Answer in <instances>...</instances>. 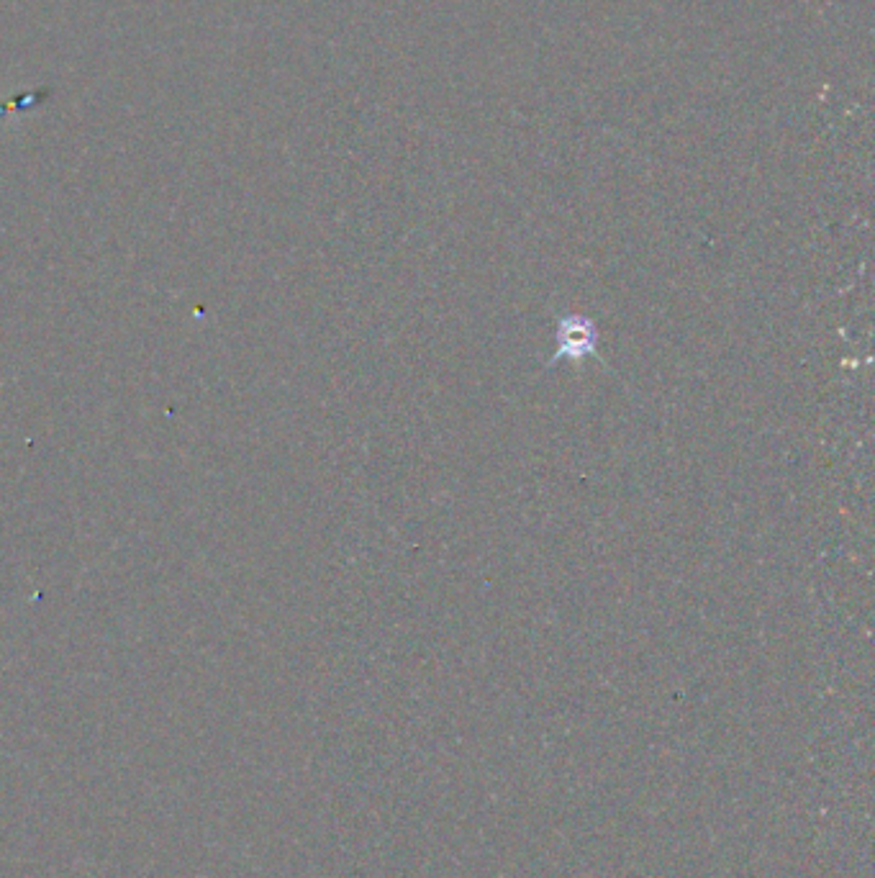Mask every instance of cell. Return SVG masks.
I'll return each instance as SVG.
<instances>
[{
    "mask_svg": "<svg viewBox=\"0 0 875 878\" xmlns=\"http://www.w3.org/2000/svg\"><path fill=\"white\" fill-rule=\"evenodd\" d=\"M44 98H49V90H36V93H31V95H18V98H13V101L3 103V106H0V113L16 111V108L36 106V103H42Z\"/></svg>",
    "mask_w": 875,
    "mask_h": 878,
    "instance_id": "cell-1",
    "label": "cell"
}]
</instances>
